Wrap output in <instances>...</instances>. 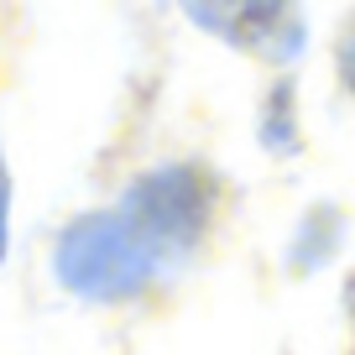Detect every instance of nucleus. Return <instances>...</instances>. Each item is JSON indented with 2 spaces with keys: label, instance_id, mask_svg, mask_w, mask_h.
<instances>
[{
  "label": "nucleus",
  "instance_id": "obj_4",
  "mask_svg": "<svg viewBox=\"0 0 355 355\" xmlns=\"http://www.w3.org/2000/svg\"><path fill=\"white\" fill-rule=\"evenodd\" d=\"M340 68H345V84L355 89V32L345 37V53H340Z\"/></svg>",
  "mask_w": 355,
  "mask_h": 355
},
{
  "label": "nucleus",
  "instance_id": "obj_1",
  "mask_svg": "<svg viewBox=\"0 0 355 355\" xmlns=\"http://www.w3.org/2000/svg\"><path fill=\"white\" fill-rule=\"evenodd\" d=\"M204 225H209L204 173H193V167L146 173L125 189L115 209L84 214L58 235L53 277L63 293L89 303L136 298L199 245Z\"/></svg>",
  "mask_w": 355,
  "mask_h": 355
},
{
  "label": "nucleus",
  "instance_id": "obj_2",
  "mask_svg": "<svg viewBox=\"0 0 355 355\" xmlns=\"http://www.w3.org/2000/svg\"><path fill=\"white\" fill-rule=\"evenodd\" d=\"M193 26L256 58H293L303 47L298 0H178Z\"/></svg>",
  "mask_w": 355,
  "mask_h": 355
},
{
  "label": "nucleus",
  "instance_id": "obj_3",
  "mask_svg": "<svg viewBox=\"0 0 355 355\" xmlns=\"http://www.w3.org/2000/svg\"><path fill=\"white\" fill-rule=\"evenodd\" d=\"M6 245H11V173L0 157V266H6Z\"/></svg>",
  "mask_w": 355,
  "mask_h": 355
}]
</instances>
